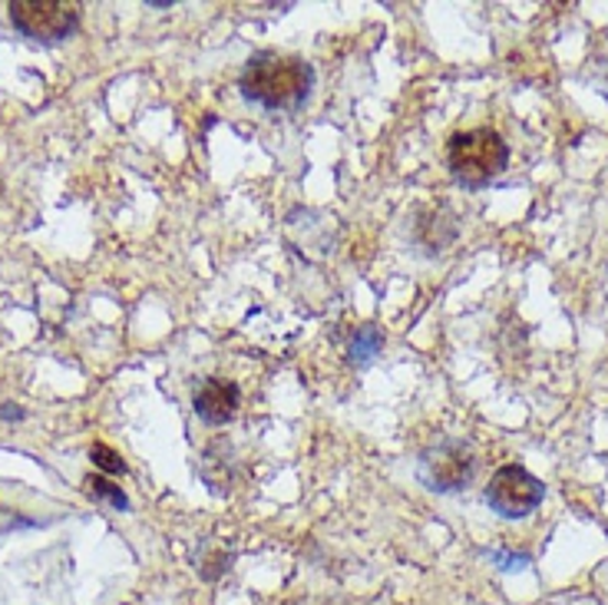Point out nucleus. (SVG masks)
Returning <instances> with one entry per match:
<instances>
[{
  "instance_id": "nucleus-1",
  "label": "nucleus",
  "mask_w": 608,
  "mask_h": 605,
  "mask_svg": "<svg viewBox=\"0 0 608 605\" xmlns=\"http://www.w3.org/2000/svg\"><path fill=\"white\" fill-rule=\"evenodd\" d=\"M314 86V66L301 56L262 50L248 56L238 89L248 103H258L262 109L271 113H298Z\"/></svg>"
},
{
  "instance_id": "nucleus-2",
  "label": "nucleus",
  "mask_w": 608,
  "mask_h": 605,
  "mask_svg": "<svg viewBox=\"0 0 608 605\" xmlns=\"http://www.w3.org/2000/svg\"><path fill=\"white\" fill-rule=\"evenodd\" d=\"M506 166H510V146L490 126L454 132L447 142V169L454 182L463 189H483L497 182L506 172Z\"/></svg>"
},
{
  "instance_id": "nucleus-3",
  "label": "nucleus",
  "mask_w": 608,
  "mask_h": 605,
  "mask_svg": "<svg viewBox=\"0 0 608 605\" xmlns=\"http://www.w3.org/2000/svg\"><path fill=\"white\" fill-rule=\"evenodd\" d=\"M7 10L13 30L40 43H60L79 26V7L66 0H13Z\"/></svg>"
},
{
  "instance_id": "nucleus-4",
  "label": "nucleus",
  "mask_w": 608,
  "mask_h": 605,
  "mask_svg": "<svg viewBox=\"0 0 608 605\" xmlns=\"http://www.w3.org/2000/svg\"><path fill=\"white\" fill-rule=\"evenodd\" d=\"M546 497V487L540 477H533L523 464H506L493 474L487 487V503L503 520H523L530 517Z\"/></svg>"
},
{
  "instance_id": "nucleus-5",
  "label": "nucleus",
  "mask_w": 608,
  "mask_h": 605,
  "mask_svg": "<svg viewBox=\"0 0 608 605\" xmlns=\"http://www.w3.org/2000/svg\"><path fill=\"white\" fill-rule=\"evenodd\" d=\"M477 474V457L463 441H444L420 457V480L434 493H457Z\"/></svg>"
},
{
  "instance_id": "nucleus-6",
  "label": "nucleus",
  "mask_w": 608,
  "mask_h": 605,
  "mask_svg": "<svg viewBox=\"0 0 608 605\" xmlns=\"http://www.w3.org/2000/svg\"><path fill=\"white\" fill-rule=\"evenodd\" d=\"M238 401H242L238 384H235V381H222V378H205V381L195 388V394H192L195 414H199L205 424H212V427L228 424V421L235 417V411H238Z\"/></svg>"
},
{
  "instance_id": "nucleus-7",
  "label": "nucleus",
  "mask_w": 608,
  "mask_h": 605,
  "mask_svg": "<svg viewBox=\"0 0 608 605\" xmlns=\"http://www.w3.org/2000/svg\"><path fill=\"white\" fill-rule=\"evenodd\" d=\"M381 348H384V335H381V328H371V325H364V328H358V335H354V341H351V364L354 368H367L377 354H381Z\"/></svg>"
},
{
  "instance_id": "nucleus-8",
  "label": "nucleus",
  "mask_w": 608,
  "mask_h": 605,
  "mask_svg": "<svg viewBox=\"0 0 608 605\" xmlns=\"http://www.w3.org/2000/svg\"><path fill=\"white\" fill-rule=\"evenodd\" d=\"M86 490H89L93 497H103V500H109L116 510H129V500H126V493H122L119 487H113L109 480H103V477H86Z\"/></svg>"
},
{
  "instance_id": "nucleus-9",
  "label": "nucleus",
  "mask_w": 608,
  "mask_h": 605,
  "mask_svg": "<svg viewBox=\"0 0 608 605\" xmlns=\"http://www.w3.org/2000/svg\"><path fill=\"white\" fill-rule=\"evenodd\" d=\"M89 460H93L103 474H126L122 457H119L113 447H106V444H93V447H89Z\"/></svg>"
},
{
  "instance_id": "nucleus-10",
  "label": "nucleus",
  "mask_w": 608,
  "mask_h": 605,
  "mask_svg": "<svg viewBox=\"0 0 608 605\" xmlns=\"http://www.w3.org/2000/svg\"><path fill=\"white\" fill-rule=\"evenodd\" d=\"M0 417H3V421H23V411H20L17 404H3V407H0Z\"/></svg>"
},
{
  "instance_id": "nucleus-11",
  "label": "nucleus",
  "mask_w": 608,
  "mask_h": 605,
  "mask_svg": "<svg viewBox=\"0 0 608 605\" xmlns=\"http://www.w3.org/2000/svg\"><path fill=\"white\" fill-rule=\"evenodd\" d=\"M146 7H152V10H169V7H172V0H149Z\"/></svg>"
},
{
  "instance_id": "nucleus-12",
  "label": "nucleus",
  "mask_w": 608,
  "mask_h": 605,
  "mask_svg": "<svg viewBox=\"0 0 608 605\" xmlns=\"http://www.w3.org/2000/svg\"><path fill=\"white\" fill-rule=\"evenodd\" d=\"M285 605H311V603H298V599H295V603H285Z\"/></svg>"
}]
</instances>
